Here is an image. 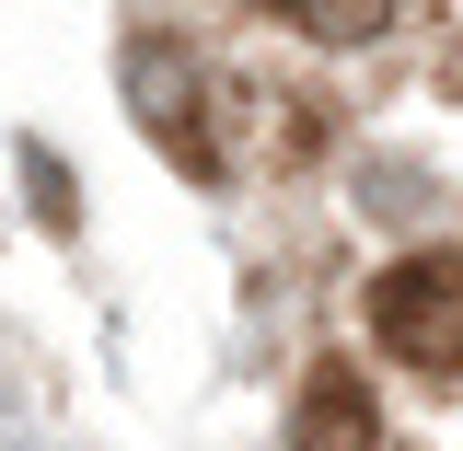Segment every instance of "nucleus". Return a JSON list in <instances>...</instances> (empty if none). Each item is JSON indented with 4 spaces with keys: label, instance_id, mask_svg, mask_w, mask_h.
Returning <instances> with one entry per match:
<instances>
[{
    "label": "nucleus",
    "instance_id": "obj_5",
    "mask_svg": "<svg viewBox=\"0 0 463 451\" xmlns=\"http://www.w3.org/2000/svg\"><path fill=\"white\" fill-rule=\"evenodd\" d=\"M24 174H35V209H47V221H58V231H70V174H58V163H47V151H35V163H24Z\"/></svg>",
    "mask_w": 463,
    "mask_h": 451
},
{
    "label": "nucleus",
    "instance_id": "obj_1",
    "mask_svg": "<svg viewBox=\"0 0 463 451\" xmlns=\"http://www.w3.org/2000/svg\"><path fill=\"white\" fill-rule=\"evenodd\" d=\"M371 336L429 382L463 371V255H394L371 278Z\"/></svg>",
    "mask_w": 463,
    "mask_h": 451
},
{
    "label": "nucleus",
    "instance_id": "obj_3",
    "mask_svg": "<svg viewBox=\"0 0 463 451\" xmlns=\"http://www.w3.org/2000/svg\"><path fill=\"white\" fill-rule=\"evenodd\" d=\"M289 451H383V417H371V394H359V371H313L301 382V405H289Z\"/></svg>",
    "mask_w": 463,
    "mask_h": 451
},
{
    "label": "nucleus",
    "instance_id": "obj_2",
    "mask_svg": "<svg viewBox=\"0 0 463 451\" xmlns=\"http://www.w3.org/2000/svg\"><path fill=\"white\" fill-rule=\"evenodd\" d=\"M128 105H139V127L163 139V163L221 174V127H209V70H197V47L128 35Z\"/></svg>",
    "mask_w": 463,
    "mask_h": 451
},
{
    "label": "nucleus",
    "instance_id": "obj_4",
    "mask_svg": "<svg viewBox=\"0 0 463 451\" xmlns=\"http://www.w3.org/2000/svg\"><path fill=\"white\" fill-rule=\"evenodd\" d=\"M255 12H279V23L325 35V47H359V35H383V23H394V0H255Z\"/></svg>",
    "mask_w": 463,
    "mask_h": 451
}]
</instances>
